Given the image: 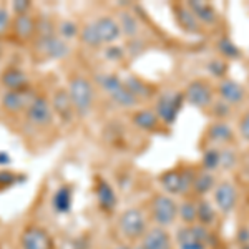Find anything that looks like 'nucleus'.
<instances>
[{
    "mask_svg": "<svg viewBox=\"0 0 249 249\" xmlns=\"http://www.w3.org/2000/svg\"><path fill=\"white\" fill-rule=\"evenodd\" d=\"M120 27H122V32L130 35V37H133V35H136V32H138V22H136V18L131 14H122V17H120Z\"/></svg>",
    "mask_w": 249,
    "mask_h": 249,
    "instance_id": "2f4dec72",
    "label": "nucleus"
},
{
    "mask_svg": "<svg viewBox=\"0 0 249 249\" xmlns=\"http://www.w3.org/2000/svg\"><path fill=\"white\" fill-rule=\"evenodd\" d=\"M53 208L58 213H68L71 208V190L68 186H62L53 196Z\"/></svg>",
    "mask_w": 249,
    "mask_h": 249,
    "instance_id": "cd10ccee",
    "label": "nucleus"
},
{
    "mask_svg": "<svg viewBox=\"0 0 249 249\" xmlns=\"http://www.w3.org/2000/svg\"><path fill=\"white\" fill-rule=\"evenodd\" d=\"M193 179H195V175L190 170H171L160 178V184L164 195L178 196L193 190Z\"/></svg>",
    "mask_w": 249,
    "mask_h": 249,
    "instance_id": "20e7f679",
    "label": "nucleus"
},
{
    "mask_svg": "<svg viewBox=\"0 0 249 249\" xmlns=\"http://www.w3.org/2000/svg\"><path fill=\"white\" fill-rule=\"evenodd\" d=\"M115 249H130V248H126V246H118V248H115Z\"/></svg>",
    "mask_w": 249,
    "mask_h": 249,
    "instance_id": "37998d69",
    "label": "nucleus"
},
{
    "mask_svg": "<svg viewBox=\"0 0 249 249\" xmlns=\"http://www.w3.org/2000/svg\"><path fill=\"white\" fill-rule=\"evenodd\" d=\"M160 122H161V120L158 118L156 111H151V110H140L133 115V123L143 131L156 130Z\"/></svg>",
    "mask_w": 249,
    "mask_h": 249,
    "instance_id": "aec40b11",
    "label": "nucleus"
},
{
    "mask_svg": "<svg viewBox=\"0 0 249 249\" xmlns=\"http://www.w3.org/2000/svg\"><path fill=\"white\" fill-rule=\"evenodd\" d=\"M80 38H82V42L88 47L96 48V47L103 45L102 40H100V37H98V32H96V29H95V23H87V25L82 29Z\"/></svg>",
    "mask_w": 249,
    "mask_h": 249,
    "instance_id": "c85d7f7f",
    "label": "nucleus"
},
{
    "mask_svg": "<svg viewBox=\"0 0 249 249\" xmlns=\"http://www.w3.org/2000/svg\"><path fill=\"white\" fill-rule=\"evenodd\" d=\"M176 17L181 25L183 30L191 32V34H198L199 32V22L198 18L193 15V12L188 9V5H179L176 7Z\"/></svg>",
    "mask_w": 249,
    "mask_h": 249,
    "instance_id": "b1692460",
    "label": "nucleus"
},
{
    "mask_svg": "<svg viewBox=\"0 0 249 249\" xmlns=\"http://www.w3.org/2000/svg\"><path fill=\"white\" fill-rule=\"evenodd\" d=\"M178 218L183 221L184 226L198 223V206L193 201H184L178 206Z\"/></svg>",
    "mask_w": 249,
    "mask_h": 249,
    "instance_id": "bb28decb",
    "label": "nucleus"
},
{
    "mask_svg": "<svg viewBox=\"0 0 249 249\" xmlns=\"http://www.w3.org/2000/svg\"><path fill=\"white\" fill-rule=\"evenodd\" d=\"M20 244L22 249H52V238L42 228L30 226L22 232Z\"/></svg>",
    "mask_w": 249,
    "mask_h": 249,
    "instance_id": "9d476101",
    "label": "nucleus"
},
{
    "mask_svg": "<svg viewBox=\"0 0 249 249\" xmlns=\"http://www.w3.org/2000/svg\"><path fill=\"white\" fill-rule=\"evenodd\" d=\"M95 29L98 32V37L102 43H111L122 35V27L111 17H100L95 20Z\"/></svg>",
    "mask_w": 249,
    "mask_h": 249,
    "instance_id": "f8f14e48",
    "label": "nucleus"
},
{
    "mask_svg": "<svg viewBox=\"0 0 249 249\" xmlns=\"http://www.w3.org/2000/svg\"><path fill=\"white\" fill-rule=\"evenodd\" d=\"M52 108H53L55 113L62 120H65V122H70L71 115H73V111H75L73 103H71V100H70V95H68V91L65 90H58L57 93L53 95Z\"/></svg>",
    "mask_w": 249,
    "mask_h": 249,
    "instance_id": "4468645a",
    "label": "nucleus"
},
{
    "mask_svg": "<svg viewBox=\"0 0 249 249\" xmlns=\"http://www.w3.org/2000/svg\"><path fill=\"white\" fill-rule=\"evenodd\" d=\"M183 100L184 93H178V91H166V93L160 95L158 102H156V115H158V118L166 124L175 123L183 108Z\"/></svg>",
    "mask_w": 249,
    "mask_h": 249,
    "instance_id": "423d86ee",
    "label": "nucleus"
},
{
    "mask_svg": "<svg viewBox=\"0 0 249 249\" xmlns=\"http://www.w3.org/2000/svg\"><path fill=\"white\" fill-rule=\"evenodd\" d=\"M143 249H173V239L166 228L155 226L146 231V234L142 238Z\"/></svg>",
    "mask_w": 249,
    "mask_h": 249,
    "instance_id": "9b49d317",
    "label": "nucleus"
},
{
    "mask_svg": "<svg viewBox=\"0 0 249 249\" xmlns=\"http://www.w3.org/2000/svg\"><path fill=\"white\" fill-rule=\"evenodd\" d=\"M135 249H143V246H142V244H138V246H136Z\"/></svg>",
    "mask_w": 249,
    "mask_h": 249,
    "instance_id": "c03bdc74",
    "label": "nucleus"
},
{
    "mask_svg": "<svg viewBox=\"0 0 249 249\" xmlns=\"http://www.w3.org/2000/svg\"><path fill=\"white\" fill-rule=\"evenodd\" d=\"M188 9L193 12V15L201 23H210L211 25V23H214L216 18H218L213 5H210V3H206V2H190L188 3Z\"/></svg>",
    "mask_w": 249,
    "mask_h": 249,
    "instance_id": "6ab92c4d",
    "label": "nucleus"
},
{
    "mask_svg": "<svg viewBox=\"0 0 249 249\" xmlns=\"http://www.w3.org/2000/svg\"><path fill=\"white\" fill-rule=\"evenodd\" d=\"M219 96L221 100H224L226 103H231V105H239L244 100V88L239 85L234 80H223L219 83Z\"/></svg>",
    "mask_w": 249,
    "mask_h": 249,
    "instance_id": "ddd939ff",
    "label": "nucleus"
},
{
    "mask_svg": "<svg viewBox=\"0 0 249 249\" xmlns=\"http://www.w3.org/2000/svg\"><path fill=\"white\" fill-rule=\"evenodd\" d=\"M111 96V100L116 103V105H120V107H135L136 103H138V98L131 93L130 90L126 88V85H124V82L120 83L118 87L115 88V90H111L110 93H108Z\"/></svg>",
    "mask_w": 249,
    "mask_h": 249,
    "instance_id": "a878e982",
    "label": "nucleus"
},
{
    "mask_svg": "<svg viewBox=\"0 0 249 249\" xmlns=\"http://www.w3.org/2000/svg\"><path fill=\"white\" fill-rule=\"evenodd\" d=\"M218 50L221 52V55L226 58H239L241 57L239 48L236 47L230 38H221L218 42Z\"/></svg>",
    "mask_w": 249,
    "mask_h": 249,
    "instance_id": "7c9ffc66",
    "label": "nucleus"
},
{
    "mask_svg": "<svg viewBox=\"0 0 249 249\" xmlns=\"http://www.w3.org/2000/svg\"><path fill=\"white\" fill-rule=\"evenodd\" d=\"M12 161V158L7 153H2L0 151V164H7V163H10Z\"/></svg>",
    "mask_w": 249,
    "mask_h": 249,
    "instance_id": "a19ab883",
    "label": "nucleus"
},
{
    "mask_svg": "<svg viewBox=\"0 0 249 249\" xmlns=\"http://www.w3.org/2000/svg\"><path fill=\"white\" fill-rule=\"evenodd\" d=\"M40 47H42L43 53L52 58H62L68 53V45L63 40H60L53 35L50 37H42L40 40Z\"/></svg>",
    "mask_w": 249,
    "mask_h": 249,
    "instance_id": "2eb2a0df",
    "label": "nucleus"
},
{
    "mask_svg": "<svg viewBox=\"0 0 249 249\" xmlns=\"http://www.w3.org/2000/svg\"><path fill=\"white\" fill-rule=\"evenodd\" d=\"M210 238V228L196 223L178 230V232H176V246H178V249H208Z\"/></svg>",
    "mask_w": 249,
    "mask_h": 249,
    "instance_id": "f257e3e1",
    "label": "nucleus"
},
{
    "mask_svg": "<svg viewBox=\"0 0 249 249\" xmlns=\"http://www.w3.org/2000/svg\"><path fill=\"white\" fill-rule=\"evenodd\" d=\"M216 181H214V175L211 171H199L198 175H195L193 179V191L198 196H206L210 191H214Z\"/></svg>",
    "mask_w": 249,
    "mask_h": 249,
    "instance_id": "a211bd4d",
    "label": "nucleus"
},
{
    "mask_svg": "<svg viewBox=\"0 0 249 249\" xmlns=\"http://www.w3.org/2000/svg\"><path fill=\"white\" fill-rule=\"evenodd\" d=\"M213 204L223 214H228V213L234 210L236 204H238V190H236L234 184L230 181L216 184L214 191H213Z\"/></svg>",
    "mask_w": 249,
    "mask_h": 249,
    "instance_id": "0eeeda50",
    "label": "nucleus"
},
{
    "mask_svg": "<svg viewBox=\"0 0 249 249\" xmlns=\"http://www.w3.org/2000/svg\"><path fill=\"white\" fill-rule=\"evenodd\" d=\"M208 70H210L214 77H223L224 71H226V63L221 62V60H213V62L208 63Z\"/></svg>",
    "mask_w": 249,
    "mask_h": 249,
    "instance_id": "c9c22d12",
    "label": "nucleus"
},
{
    "mask_svg": "<svg viewBox=\"0 0 249 249\" xmlns=\"http://www.w3.org/2000/svg\"><path fill=\"white\" fill-rule=\"evenodd\" d=\"M9 20H10L9 18V12L0 7V35H2L3 32L9 29Z\"/></svg>",
    "mask_w": 249,
    "mask_h": 249,
    "instance_id": "ea45409f",
    "label": "nucleus"
},
{
    "mask_svg": "<svg viewBox=\"0 0 249 249\" xmlns=\"http://www.w3.org/2000/svg\"><path fill=\"white\" fill-rule=\"evenodd\" d=\"M221 166V151L216 150V148H211V150H206L203 155V168L206 171H214L216 168Z\"/></svg>",
    "mask_w": 249,
    "mask_h": 249,
    "instance_id": "c756f323",
    "label": "nucleus"
},
{
    "mask_svg": "<svg viewBox=\"0 0 249 249\" xmlns=\"http://www.w3.org/2000/svg\"><path fill=\"white\" fill-rule=\"evenodd\" d=\"M208 138L214 143H230L234 138V133H232V128L228 123L224 122H218L214 124H211L210 131H208Z\"/></svg>",
    "mask_w": 249,
    "mask_h": 249,
    "instance_id": "412c9836",
    "label": "nucleus"
},
{
    "mask_svg": "<svg viewBox=\"0 0 249 249\" xmlns=\"http://www.w3.org/2000/svg\"><path fill=\"white\" fill-rule=\"evenodd\" d=\"M178 206L175 198L170 195H156L151 201V218L156 226L168 228L178 219Z\"/></svg>",
    "mask_w": 249,
    "mask_h": 249,
    "instance_id": "f03ea898",
    "label": "nucleus"
},
{
    "mask_svg": "<svg viewBox=\"0 0 249 249\" xmlns=\"http://www.w3.org/2000/svg\"><path fill=\"white\" fill-rule=\"evenodd\" d=\"M12 7H14L15 14L22 15V14H27V10L30 9V2H27V0H15V2L12 3Z\"/></svg>",
    "mask_w": 249,
    "mask_h": 249,
    "instance_id": "4c0bfd02",
    "label": "nucleus"
},
{
    "mask_svg": "<svg viewBox=\"0 0 249 249\" xmlns=\"http://www.w3.org/2000/svg\"><path fill=\"white\" fill-rule=\"evenodd\" d=\"M239 249H249V244H244V246H241Z\"/></svg>",
    "mask_w": 249,
    "mask_h": 249,
    "instance_id": "79ce46f5",
    "label": "nucleus"
},
{
    "mask_svg": "<svg viewBox=\"0 0 249 249\" xmlns=\"http://www.w3.org/2000/svg\"><path fill=\"white\" fill-rule=\"evenodd\" d=\"M96 199H98L100 206L107 211H111L116 206V195L113 188L107 181H100L96 186Z\"/></svg>",
    "mask_w": 249,
    "mask_h": 249,
    "instance_id": "4be33fe9",
    "label": "nucleus"
},
{
    "mask_svg": "<svg viewBox=\"0 0 249 249\" xmlns=\"http://www.w3.org/2000/svg\"><path fill=\"white\" fill-rule=\"evenodd\" d=\"M184 100L196 108H206L213 102V90L203 80H195L184 91Z\"/></svg>",
    "mask_w": 249,
    "mask_h": 249,
    "instance_id": "6e6552de",
    "label": "nucleus"
},
{
    "mask_svg": "<svg viewBox=\"0 0 249 249\" xmlns=\"http://www.w3.org/2000/svg\"><path fill=\"white\" fill-rule=\"evenodd\" d=\"M52 118H53V108L47 98L37 96L32 100L29 107V120L32 123L37 126H47L48 123H52Z\"/></svg>",
    "mask_w": 249,
    "mask_h": 249,
    "instance_id": "1a4fd4ad",
    "label": "nucleus"
},
{
    "mask_svg": "<svg viewBox=\"0 0 249 249\" xmlns=\"http://www.w3.org/2000/svg\"><path fill=\"white\" fill-rule=\"evenodd\" d=\"M3 87L9 88V91H22L27 85V75L18 68H9L2 75Z\"/></svg>",
    "mask_w": 249,
    "mask_h": 249,
    "instance_id": "f3484780",
    "label": "nucleus"
},
{
    "mask_svg": "<svg viewBox=\"0 0 249 249\" xmlns=\"http://www.w3.org/2000/svg\"><path fill=\"white\" fill-rule=\"evenodd\" d=\"M96 80H98L100 87L105 88L108 93H110L111 90H115V88L122 83V80L118 77H115V75H100V77H96Z\"/></svg>",
    "mask_w": 249,
    "mask_h": 249,
    "instance_id": "72a5a7b5",
    "label": "nucleus"
},
{
    "mask_svg": "<svg viewBox=\"0 0 249 249\" xmlns=\"http://www.w3.org/2000/svg\"><path fill=\"white\" fill-rule=\"evenodd\" d=\"M120 231L123 232L124 238L128 239H140L146 234V218H144L143 211L138 208H130L120 216Z\"/></svg>",
    "mask_w": 249,
    "mask_h": 249,
    "instance_id": "39448f33",
    "label": "nucleus"
},
{
    "mask_svg": "<svg viewBox=\"0 0 249 249\" xmlns=\"http://www.w3.org/2000/svg\"><path fill=\"white\" fill-rule=\"evenodd\" d=\"M68 95L73 103V108L78 115L85 116L90 113L91 105H93V88L87 78L75 77L68 87Z\"/></svg>",
    "mask_w": 249,
    "mask_h": 249,
    "instance_id": "7ed1b4c3",
    "label": "nucleus"
},
{
    "mask_svg": "<svg viewBox=\"0 0 249 249\" xmlns=\"http://www.w3.org/2000/svg\"><path fill=\"white\" fill-rule=\"evenodd\" d=\"M124 85H126V88L136 96V98H140V96H150V88L144 85L143 82H140V80L128 78L126 82H124Z\"/></svg>",
    "mask_w": 249,
    "mask_h": 249,
    "instance_id": "473e14b6",
    "label": "nucleus"
},
{
    "mask_svg": "<svg viewBox=\"0 0 249 249\" xmlns=\"http://www.w3.org/2000/svg\"><path fill=\"white\" fill-rule=\"evenodd\" d=\"M0 53H2V47H0Z\"/></svg>",
    "mask_w": 249,
    "mask_h": 249,
    "instance_id": "a18cd8bd",
    "label": "nucleus"
},
{
    "mask_svg": "<svg viewBox=\"0 0 249 249\" xmlns=\"http://www.w3.org/2000/svg\"><path fill=\"white\" fill-rule=\"evenodd\" d=\"M236 163V156L230 153V151H221V166L224 168H231Z\"/></svg>",
    "mask_w": 249,
    "mask_h": 249,
    "instance_id": "58836bf2",
    "label": "nucleus"
},
{
    "mask_svg": "<svg viewBox=\"0 0 249 249\" xmlns=\"http://www.w3.org/2000/svg\"><path fill=\"white\" fill-rule=\"evenodd\" d=\"M239 135L243 140L249 142V113H246L239 122Z\"/></svg>",
    "mask_w": 249,
    "mask_h": 249,
    "instance_id": "e433bc0d",
    "label": "nucleus"
},
{
    "mask_svg": "<svg viewBox=\"0 0 249 249\" xmlns=\"http://www.w3.org/2000/svg\"><path fill=\"white\" fill-rule=\"evenodd\" d=\"M196 206H198V224L206 228L213 226L216 218H218V214H216L218 210H216L214 204L210 203L208 199H201V201L196 203Z\"/></svg>",
    "mask_w": 249,
    "mask_h": 249,
    "instance_id": "393cba45",
    "label": "nucleus"
},
{
    "mask_svg": "<svg viewBox=\"0 0 249 249\" xmlns=\"http://www.w3.org/2000/svg\"><path fill=\"white\" fill-rule=\"evenodd\" d=\"M2 105L10 113H18L25 107H30V103H29V96H27V93H23V91H7L2 98Z\"/></svg>",
    "mask_w": 249,
    "mask_h": 249,
    "instance_id": "dca6fc26",
    "label": "nucleus"
},
{
    "mask_svg": "<svg viewBox=\"0 0 249 249\" xmlns=\"http://www.w3.org/2000/svg\"><path fill=\"white\" fill-rule=\"evenodd\" d=\"M14 32L18 38L27 40L34 35L35 32V22L29 14H22L17 15L14 20Z\"/></svg>",
    "mask_w": 249,
    "mask_h": 249,
    "instance_id": "5701e85b",
    "label": "nucleus"
},
{
    "mask_svg": "<svg viewBox=\"0 0 249 249\" xmlns=\"http://www.w3.org/2000/svg\"><path fill=\"white\" fill-rule=\"evenodd\" d=\"M60 34H62L63 38H73L75 35L78 34V27L77 23L70 22V20H67V22H63L62 25H60Z\"/></svg>",
    "mask_w": 249,
    "mask_h": 249,
    "instance_id": "f704fd0d",
    "label": "nucleus"
}]
</instances>
